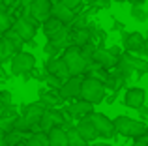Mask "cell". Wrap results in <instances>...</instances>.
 <instances>
[{
	"label": "cell",
	"mask_w": 148,
	"mask_h": 146,
	"mask_svg": "<svg viewBox=\"0 0 148 146\" xmlns=\"http://www.w3.org/2000/svg\"><path fill=\"white\" fill-rule=\"evenodd\" d=\"M143 55H145L146 58H148V38L145 40V47H143Z\"/></svg>",
	"instance_id": "cell-46"
},
{
	"label": "cell",
	"mask_w": 148,
	"mask_h": 146,
	"mask_svg": "<svg viewBox=\"0 0 148 146\" xmlns=\"http://www.w3.org/2000/svg\"><path fill=\"white\" fill-rule=\"evenodd\" d=\"M51 17H56L58 21H62L64 25H71L73 19L77 17L75 11L69 10L68 6H66L62 0H58V2H53V11H51Z\"/></svg>",
	"instance_id": "cell-16"
},
{
	"label": "cell",
	"mask_w": 148,
	"mask_h": 146,
	"mask_svg": "<svg viewBox=\"0 0 148 146\" xmlns=\"http://www.w3.org/2000/svg\"><path fill=\"white\" fill-rule=\"evenodd\" d=\"M64 114H62V111L58 109H47L43 114V118L40 120V124H38V129L43 133H49L53 128H58V126L64 124Z\"/></svg>",
	"instance_id": "cell-6"
},
{
	"label": "cell",
	"mask_w": 148,
	"mask_h": 146,
	"mask_svg": "<svg viewBox=\"0 0 148 146\" xmlns=\"http://www.w3.org/2000/svg\"><path fill=\"white\" fill-rule=\"evenodd\" d=\"M118 58L114 53H111V49H103V47H98V51L94 53V60L92 62H98L99 66H103L105 70H111V68H116L118 66Z\"/></svg>",
	"instance_id": "cell-15"
},
{
	"label": "cell",
	"mask_w": 148,
	"mask_h": 146,
	"mask_svg": "<svg viewBox=\"0 0 148 146\" xmlns=\"http://www.w3.org/2000/svg\"><path fill=\"white\" fill-rule=\"evenodd\" d=\"M130 15H131V17H133L137 23H146V21H148V11H146L143 6H131Z\"/></svg>",
	"instance_id": "cell-27"
},
{
	"label": "cell",
	"mask_w": 148,
	"mask_h": 146,
	"mask_svg": "<svg viewBox=\"0 0 148 146\" xmlns=\"http://www.w3.org/2000/svg\"><path fill=\"white\" fill-rule=\"evenodd\" d=\"M19 146H25V141H23V143H21V144H19Z\"/></svg>",
	"instance_id": "cell-50"
},
{
	"label": "cell",
	"mask_w": 148,
	"mask_h": 146,
	"mask_svg": "<svg viewBox=\"0 0 148 146\" xmlns=\"http://www.w3.org/2000/svg\"><path fill=\"white\" fill-rule=\"evenodd\" d=\"M23 133L17 131V129H11V131L6 133V146H19L23 143Z\"/></svg>",
	"instance_id": "cell-28"
},
{
	"label": "cell",
	"mask_w": 148,
	"mask_h": 146,
	"mask_svg": "<svg viewBox=\"0 0 148 146\" xmlns=\"http://www.w3.org/2000/svg\"><path fill=\"white\" fill-rule=\"evenodd\" d=\"M111 2L112 0H90V6H92V10H103V8H109L111 6Z\"/></svg>",
	"instance_id": "cell-36"
},
{
	"label": "cell",
	"mask_w": 148,
	"mask_h": 146,
	"mask_svg": "<svg viewBox=\"0 0 148 146\" xmlns=\"http://www.w3.org/2000/svg\"><path fill=\"white\" fill-rule=\"evenodd\" d=\"M103 83H105V88H107V90H111V92H118L120 88H122L124 84L127 83V79H124V77L120 75L118 71H114V73H109L107 79H105Z\"/></svg>",
	"instance_id": "cell-21"
},
{
	"label": "cell",
	"mask_w": 148,
	"mask_h": 146,
	"mask_svg": "<svg viewBox=\"0 0 148 146\" xmlns=\"http://www.w3.org/2000/svg\"><path fill=\"white\" fill-rule=\"evenodd\" d=\"M0 146H6V133L0 129Z\"/></svg>",
	"instance_id": "cell-44"
},
{
	"label": "cell",
	"mask_w": 148,
	"mask_h": 146,
	"mask_svg": "<svg viewBox=\"0 0 148 146\" xmlns=\"http://www.w3.org/2000/svg\"><path fill=\"white\" fill-rule=\"evenodd\" d=\"M45 86H49L51 90H54V92H58L62 88V84H64V81L60 79V77H56V75H51V73H45Z\"/></svg>",
	"instance_id": "cell-29"
},
{
	"label": "cell",
	"mask_w": 148,
	"mask_h": 146,
	"mask_svg": "<svg viewBox=\"0 0 148 146\" xmlns=\"http://www.w3.org/2000/svg\"><path fill=\"white\" fill-rule=\"evenodd\" d=\"M43 53L49 56V58H54V56L60 55V47L54 45V43H51V41H47V43L43 45Z\"/></svg>",
	"instance_id": "cell-35"
},
{
	"label": "cell",
	"mask_w": 148,
	"mask_h": 146,
	"mask_svg": "<svg viewBox=\"0 0 148 146\" xmlns=\"http://www.w3.org/2000/svg\"><path fill=\"white\" fill-rule=\"evenodd\" d=\"M68 114L71 118H77V120H81V118H84V116H88V114H92L94 113V105H92L90 101H84V99H73L71 103L68 105Z\"/></svg>",
	"instance_id": "cell-12"
},
{
	"label": "cell",
	"mask_w": 148,
	"mask_h": 146,
	"mask_svg": "<svg viewBox=\"0 0 148 146\" xmlns=\"http://www.w3.org/2000/svg\"><path fill=\"white\" fill-rule=\"evenodd\" d=\"M45 107L41 105L40 101H36V103H30V105H26L25 107V113H23V116H25V120L30 124V128H36L38 124H40V120L43 118V114H45Z\"/></svg>",
	"instance_id": "cell-13"
},
{
	"label": "cell",
	"mask_w": 148,
	"mask_h": 146,
	"mask_svg": "<svg viewBox=\"0 0 148 146\" xmlns=\"http://www.w3.org/2000/svg\"><path fill=\"white\" fill-rule=\"evenodd\" d=\"M0 2H2V0H0Z\"/></svg>",
	"instance_id": "cell-53"
},
{
	"label": "cell",
	"mask_w": 148,
	"mask_h": 146,
	"mask_svg": "<svg viewBox=\"0 0 148 146\" xmlns=\"http://www.w3.org/2000/svg\"><path fill=\"white\" fill-rule=\"evenodd\" d=\"M88 15L86 13H81V15H77L75 19H73V23L69 25V28L75 32V30H83V28H88Z\"/></svg>",
	"instance_id": "cell-31"
},
{
	"label": "cell",
	"mask_w": 148,
	"mask_h": 146,
	"mask_svg": "<svg viewBox=\"0 0 148 146\" xmlns=\"http://www.w3.org/2000/svg\"><path fill=\"white\" fill-rule=\"evenodd\" d=\"M0 103H2V107L11 105V92L10 90H0Z\"/></svg>",
	"instance_id": "cell-37"
},
{
	"label": "cell",
	"mask_w": 148,
	"mask_h": 146,
	"mask_svg": "<svg viewBox=\"0 0 148 146\" xmlns=\"http://www.w3.org/2000/svg\"><path fill=\"white\" fill-rule=\"evenodd\" d=\"M43 70L51 73V75H56V77H60L62 81H68L69 77H71V73H69L68 70V66H66V62H64V58H58V56H54V58H47L45 60V66H43Z\"/></svg>",
	"instance_id": "cell-9"
},
{
	"label": "cell",
	"mask_w": 148,
	"mask_h": 146,
	"mask_svg": "<svg viewBox=\"0 0 148 146\" xmlns=\"http://www.w3.org/2000/svg\"><path fill=\"white\" fill-rule=\"evenodd\" d=\"M60 99L62 98L58 96V92H49L47 88H40V99H38V101H40L45 109H56Z\"/></svg>",
	"instance_id": "cell-20"
},
{
	"label": "cell",
	"mask_w": 148,
	"mask_h": 146,
	"mask_svg": "<svg viewBox=\"0 0 148 146\" xmlns=\"http://www.w3.org/2000/svg\"><path fill=\"white\" fill-rule=\"evenodd\" d=\"M13 28V23H11V17L6 13V10H0V36L8 32V30Z\"/></svg>",
	"instance_id": "cell-30"
},
{
	"label": "cell",
	"mask_w": 148,
	"mask_h": 146,
	"mask_svg": "<svg viewBox=\"0 0 148 146\" xmlns=\"http://www.w3.org/2000/svg\"><path fill=\"white\" fill-rule=\"evenodd\" d=\"M30 79H32V71H28V73H25V75H23V81H25V83H28Z\"/></svg>",
	"instance_id": "cell-47"
},
{
	"label": "cell",
	"mask_w": 148,
	"mask_h": 146,
	"mask_svg": "<svg viewBox=\"0 0 148 146\" xmlns=\"http://www.w3.org/2000/svg\"><path fill=\"white\" fill-rule=\"evenodd\" d=\"M81 86H83V77L81 75L69 77L68 81H64L62 88L58 90V96L62 99H75L81 96Z\"/></svg>",
	"instance_id": "cell-8"
},
{
	"label": "cell",
	"mask_w": 148,
	"mask_h": 146,
	"mask_svg": "<svg viewBox=\"0 0 148 146\" xmlns=\"http://www.w3.org/2000/svg\"><path fill=\"white\" fill-rule=\"evenodd\" d=\"M15 120H17V116H0V129L4 133L15 129Z\"/></svg>",
	"instance_id": "cell-33"
},
{
	"label": "cell",
	"mask_w": 148,
	"mask_h": 146,
	"mask_svg": "<svg viewBox=\"0 0 148 146\" xmlns=\"http://www.w3.org/2000/svg\"><path fill=\"white\" fill-rule=\"evenodd\" d=\"M17 2H19V0H2V4H4L6 8H11V6H15Z\"/></svg>",
	"instance_id": "cell-43"
},
{
	"label": "cell",
	"mask_w": 148,
	"mask_h": 146,
	"mask_svg": "<svg viewBox=\"0 0 148 146\" xmlns=\"http://www.w3.org/2000/svg\"><path fill=\"white\" fill-rule=\"evenodd\" d=\"M146 128L148 126L143 120H135V118H130V116H126V114H118V116L114 118V129H116V133L122 135V137H131V139H135V137L146 133Z\"/></svg>",
	"instance_id": "cell-2"
},
{
	"label": "cell",
	"mask_w": 148,
	"mask_h": 146,
	"mask_svg": "<svg viewBox=\"0 0 148 146\" xmlns=\"http://www.w3.org/2000/svg\"><path fill=\"white\" fill-rule=\"evenodd\" d=\"M62 58H64V62H66V66H68L69 73H71V77L81 75V73L86 71L88 62L83 58V55H81V47H77V45H69V47H66L64 53H62Z\"/></svg>",
	"instance_id": "cell-3"
},
{
	"label": "cell",
	"mask_w": 148,
	"mask_h": 146,
	"mask_svg": "<svg viewBox=\"0 0 148 146\" xmlns=\"http://www.w3.org/2000/svg\"><path fill=\"white\" fill-rule=\"evenodd\" d=\"M112 2H120V4H122V2H126V0H112Z\"/></svg>",
	"instance_id": "cell-49"
},
{
	"label": "cell",
	"mask_w": 148,
	"mask_h": 146,
	"mask_svg": "<svg viewBox=\"0 0 148 146\" xmlns=\"http://www.w3.org/2000/svg\"><path fill=\"white\" fill-rule=\"evenodd\" d=\"M34 19L38 23H45L51 17V11H53V2L51 0H32L30 6H26Z\"/></svg>",
	"instance_id": "cell-7"
},
{
	"label": "cell",
	"mask_w": 148,
	"mask_h": 146,
	"mask_svg": "<svg viewBox=\"0 0 148 146\" xmlns=\"http://www.w3.org/2000/svg\"><path fill=\"white\" fill-rule=\"evenodd\" d=\"M137 114H139V118L145 122L146 118H148V107H146V105H143L141 109H137Z\"/></svg>",
	"instance_id": "cell-40"
},
{
	"label": "cell",
	"mask_w": 148,
	"mask_h": 146,
	"mask_svg": "<svg viewBox=\"0 0 148 146\" xmlns=\"http://www.w3.org/2000/svg\"><path fill=\"white\" fill-rule=\"evenodd\" d=\"M0 107H2V103H0Z\"/></svg>",
	"instance_id": "cell-52"
},
{
	"label": "cell",
	"mask_w": 148,
	"mask_h": 146,
	"mask_svg": "<svg viewBox=\"0 0 148 146\" xmlns=\"http://www.w3.org/2000/svg\"><path fill=\"white\" fill-rule=\"evenodd\" d=\"M4 38H8L10 41H13V43H15V47H17L19 51H21V49H23V45H25V41H23V38L19 36V34L15 32L13 28H11V30H8V32L4 34Z\"/></svg>",
	"instance_id": "cell-34"
},
{
	"label": "cell",
	"mask_w": 148,
	"mask_h": 146,
	"mask_svg": "<svg viewBox=\"0 0 148 146\" xmlns=\"http://www.w3.org/2000/svg\"><path fill=\"white\" fill-rule=\"evenodd\" d=\"M133 146H148V133H143V135L135 137V139H133Z\"/></svg>",
	"instance_id": "cell-38"
},
{
	"label": "cell",
	"mask_w": 148,
	"mask_h": 146,
	"mask_svg": "<svg viewBox=\"0 0 148 146\" xmlns=\"http://www.w3.org/2000/svg\"><path fill=\"white\" fill-rule=\"evenodd\" d=\"M96 51H98V47H96V43H92V41H88L86 45H83V47H81V55H83V58L86 60L88 64L94 60V53Z\"/></svg>",
	"instance_id": "cell-32"
},
{
	"label": "cell",
	"mask_w": 148,
	"mask_h": 146,
	"mask_svg": "<svg viewBox=\"0 0 148 146\" xmlns=\"http://www.w3.org/2000/svg\"><path fill=\"white\" fill-rule=\"evenodd\" d=\"M47 137H49V146H69V143H68V131H66L62 126L53 128L47 133Z\"/></svg>",
	"instance_id": "cell-19"
},
{
	"label": "cell",
	"mask_w": 148,
	"mask_h": 146,
	"mask_svg": "<svg viewBox=\"0 0 148 146\" xmlns=\"http://www.w3.org/2000/svg\"><path fill=\"white\" fill-rule=\"evenodd\" d=\"M64 26H68V25H64L62 21H58L56 17H49L45 23H41V28H43V34L47 38H51V36H54L56 32H60Z\"/></svg>",
	"instance_id": "cell-22"
},
{
	"label": "cell",
	"mask_w": 148,
	"mask_h": 146,
	"mask_svg": "<svg viewBox=\"0 0 148 146\" xmlns=\"http://www.w3.org/2000/svg\"><path fill=\"white\" fill-rule=\"evenodd\" d=\"M68 143H69V146H88L90 144L81 137V133L77 131V128L68 129Z\"/></svg>",
	"instance_id": "cell-26"
},
{
	"label": "cell",
	"mask_w": 148,
	"mask_h": 146,
	"mask_svg": "<svg viewBox=\"0 0 148 146\" xmlns=\"http://www.w3.org/2000/svg\"><path fill=\"white\" fill-rule=\"evenodd\" d=\"M88 146H112V144H109V143H96V144H88Z\"/></svg>",
	"instance_id": "cell-48"
},
{
	"label": "cell",
	"mask_w": 148,
	"mask_h": 146,
	"mask_svg": "<svg viewBox=\"0 0 148 146\" xmlns=\"http://www.w3.org/2000/svg\"><path fill=\"white\" fill-rule=\"evenodd\" d=\"M126 2H130L131 6H143V2H145V0H126Z\"/></svg>",
	"instance_id": "cell-45"
},
{
	"label": "cell",
	"mask_w": 148,
	"mask_h": 146,
	"mask_svg": "<svg viewBox=\"0 0 148 146\" xmlns=\"http://www.w3.org/2000/svg\"><path fill=\"white\" fill-rule=\"evenodd\" d=\"M145 40L146 38L139 32H127L122 34V47L126 49V53H143V47H145Z\"/></svg>",
	"instance_id": "cell-10"
},
{
	"label": "cell",
	"mask_w": 148,
	"mask_h": 146,
	"mask_svg": "<svg viewBox=\"0 0 148 146\" xmlns=\"http://www.w3.org/2000/svg\"><path fill=\"white\" fill-rule=\"evenodd\" d=\"M25 146H49V137L47 133L40 131V133H32L28 139L25 141Z\"/></svg>",
	"instance_id": "cell-25"
},
{
	"label": "cell",
	"mask_w": 148,
	"mask_h": 146,
	"mask_svg": "<svg viewBox=\"0 0 148 146\" xmlns=\"http://www.w3.org/2000/svg\"><path fill=\"white\" fill-rule=\"evenodd\" d=\"M15 53H19V49L15 47L13 41H10L8 38L0 36V64L11 62V58L15 56Z\"/></svg>",
	"instance_id": "cell-18"
},
{
	"label": "cell",
	"mask_w": 148,
	"mask_h": 146,
	"mask_svg": "<svg viewBox=\"0 0 148 146\" xmlns=\"http://www.w3.org/2000/svg\"><path fill=\"white\" fill-rule=\"evenodd\" d=\"M146 133H148V128H146Z\"/></svg>",
	"instance_id": "cell-51"
},
{
	"label": "cell",
	"mask_w": 148,
	"mask_h": 146,
	"mask_svg": "<svg viewBox=\"0 0 148 146\" xmlns=\"http://www.w3.org/2000/svg\"><path fill=\"white\" fill-rule=\"evenodd\" d=\"M81 99L84 101H90L92 105H98V103L105 101L107 98V88H105V83L96 77H86L83 79V86H81Z\"/></svg>",
	"instance_id": "cell-1"
},
{
	"label": "cell",
	"mask_w": 148,
	"mask_h": 146,
	"mask_svg": "<svg viewBox=\"0 0 148 146\" xmlns=\"http://www.w3.org/2000/svg\"><path fill=\"white\" fill-rule=\"evenodd\" d=\"M92 122H94L96 129H98V135L103 137V139H112L116 135V129H114V120L107 116L103 113H92L90 114Z\"/></svg>",
	"instance_id": "cell-5"
},
{
	"label": "cell",
	"mask_w": 148,
	"mask_h": 146,
	"mask_svg": "<svg viewBox=\"0 0 148 146\" xmlns=\"http://www.w3.org/2000/svg\"><path fill=\"white\" fill-rule=\"evenodd\" d=\"M116 98H118V92H112V94H109L107 98H105V103H107V105H112V103L116 101Z\"/></svg>",
	"instance_id": "cell-41"
},
{
	"label": "cell",
	"mask_w": 148,
	"mask_h": 146,
	"mask_svg": "<svg viewBox=\"0 0 148 146\" xmlns=\"http://www.w3.org/2000/svg\"><path fill=\"white\" fill-rule=\"evenodd\" d=\"M13 30L23 38V41H25V43L32 41V40H34V36H36V26L30 25L28 21H25L23 17H19L17 21L13 23Z\"/></svg>",
	"instance_id": "cell-17"
},
{
	"label": "cell",
	"mask_w": 148,
	"mask_h": 146,
	"mask_svg": "<svg viewBox=\"0 0 148 146\" xmlns=\"http://www.w3.org/2000/svg\"><path fill=\"white\" fill-rule=\"evenodd\" d=\"M112 30H116V32L120 30V32H122V30H124V25H122V23H118V21H114V23H112Z\"/></svg>",
	"instance_id": "cell-42"
},
{
	"label": "cell",
	"mask_w": 148,
	"mask_h": 146,
	"mask_svg": "<svg viewBox=\"0 0 148 146\" xmlns=\"http://www.w3.org/2000/svg\"><path fill=\"white\" fill-rule=\"evenodd\" d=\"M88 41H92V32L90 28H83V30H75L71 34V45H77V47H83Z\"/></svg>",
	"instance_id": "cell-23"
},
{
	"label": "cell",
	"mask_w": 148,
	"mask_h": 146,
	"mask_svg": "<svg viewBox=\"0 0 148 146\" xmlns=\"http://www.w3.org/2000/svg\"><path fill=\"white\" fill-rule=\"evenodd\" d=\"M145 99H146V92L143 90V88L131 86V88H127L126 94H124V105L137 111L145 105Z\"/></svg>",
	"instance_id": "cell-11"
},
{
	"label": "cell",
	"mask_w": 148,
	"mask_h": 146,
	"mask_svg": "<svg viewBox=\"0 0 148 146\" xmlns=\"http://www.w3.org/2000/svg\"><path fill=\"white\" fill-rule=\"evenodd\" d=\"M34 68H36V56L32 53H26V51L15 53V56L10 62V73L15 77H23L25 73L32 71Z\"/></svg>",
	"instance_id": "cell-4"
},
{
	"label": "cell",
	"mask_w": 148,
	"mask_h": 146,
	"mask_svg": "<svg viewBox=\"0 0 148 146\" xmlns=\"http://www.w3.org/2000/svg\"><path fill=\"white\" fill-rule=\"evenodd\" d=\"M77 131L81 133V137H83L86 143H92V141H96L98 139V129H96V126H94V122H92V118H90V114L88 116H84V118H81L79 122H77Z\"/></svg>",
	"instance_id": "cell-14"
},
{
	"label": "cell",
	"mask_w": 148,
	"mask_h": 146,
	"mask_svg": "<svg viewBox=\"0 0 148 146\" xmlns=\"http://www.w3.org/2000/svg\"><path fill=\"white\" fill-rule=\"evenodd\" d=\"M130 58H131V64H133V68H135V73H137V79L145 77L148 73V60L139 58V56L133 55V53H130Z\"/></svg>",
	"instance_id": "cell-24"
},
{
	"label": "cell",
	"mask_w": 148,
	"mask_h": 146,
	"mask_svg": "<svg viewBox=\"0 0 148 146\" xmlns=\"http://www.w3.org/2000/svg\"><path fill=\"white\" fill-rule=\"evenodd\" d=\"M62 2H64L66 6L69 8V10H73V11H75L77 8H79L81 4H83V0H62Z\"/></svg>",
	"instance_id": "cell-39"
}]
</instances>
